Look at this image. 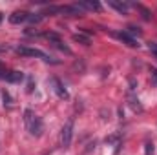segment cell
<instances>
[{"label":"cell","mask_w":157,"mask_h":155,"mask_svg":"<svg viewBox=\"0 0 157 155\" xmlns=\"http://www.w3.org/2000/svg\"><path fill=\"white\" fill-rule=\"evenodd\" d=\"M144 155H154V142H146L144 144Z\"/></svg>","instance_id":"15"},{"label":"cell","mask_w":157,"mask_h":155,"mask_svg":"<svg viewBox=\"0 0 157 155\" xmlns=\"http://www.w3.org/2000/svg\"><path fill=\"white\" fill-rule=\"evenodd\" d=\"M6 73H7V71H6V68H4V66L0 64V78H2V80L6 78Z\"/></svg>","instance_id":"20"},{"label":"cell","mask_w":157,"mask_h":155,"mask_svg":"<svg viewBox=\"0 0 157 155\" xmlns=\"http://www.w3.org/2000/svg\"><path fill=\"white\" fill-rule=\"evenodd\" d=\"M42 18H44L42 15H29V18H28V20H29V22H33V24H37V22L42 20Z\"/></svg>","instance_id":"16"},{"label":"cell","mask_w":157,"mask_h":155,"mask_svg":"<svg viewBox=\"0 0 157 155\" xmlns=\"http://www.w3.org/2000/svg\"><path fill=\"white\" fill-rule=\"evenodd\" d=\"M148 47H150V51L155 55V59H157V42H150V44H148Z\"/></svg>","instance_id":"18"},{"label":"cell","mask_w":157,"mask_h":155,"mask_svg":"<svg viewBox=\"0 0 157 155\" xmlns=\"http://www.w3.org/2000/svg\"><path fill=\"white\" fill-rule=\"evenodd\" d=\"M77 6L80 9H91V11H101L102 9V6L97 0H80V2H77Z\"/></svg>","instance_id":"6"},{"label":"cell","mask_w":157,"mask_h":155,"mask_svg":"<svg viewBox=\"0 0 157 155\" xmlns=\"http://www.w3.org/2000/svg\"><path fill=\"white\" fill-rule=\"evenodd\" d=\"M117 37L122 40L126 46H130V47H137V46H139V44H137V40L133 39V37H130L126 31H122V33H117Z\"/></svg>","instance_id":"9"},{"label":"cell","mask_w":157,"mask_h":155,"mask_svg":"<svg viewBox=\"0 0 157 155\" xmlns=\"http://www.w3.org/2000/svg\"><path fill=\"white\" fill-rule=\"evenodd\" d=\"M44 37L46 39H49L53 44L55 42H60V37H59V33H53V31H48V33H44Z\"/></svg>","instance_id":"13"},{"label":"cell","mask_w":157,"mask_h":155,"mask_svg":"<svg viewBox=\"0 0 157 155\" xmlns=\"http://www.w3.org/2000/svg\"><path fill=\"white\" fill-rule=\"evenodd\" d=\"M108 6H110V7H113V9H117L119 13H122V15H126V13H128V4H126V2L108 0Z\"/></svg>","instance_id":"8"},{"label":"cell","mask_w":157,"mask_h":155,"mask_svg":"<svg viewBox=\"0 0 157 155\" xmlns=\"http://www.w3.org/2000/svg\"><path fill=\"white\" fill-rule=\"evenodd\" d=\"M4 104H7V106L11 104V97H9V93H7V91H4Z\"/></svg>","instance_id":"19"},{"label":"cell","mask_w":157,"mask_h":155,"mask_svg":"<svg viewBox=\"0 0 157 155\" xmlns=\"http://www.w3.org/2000/svg\"><path fill=\"white\" fill-rule=\"evenodd\" d=\"M17 53L18 55H24V57H35V59H42L44 62H51V64H59V60H53L48 53H44L42 49L37 47H28V46H18L17 47Z\"/></svg>","instance_id":"2"},{"label":"cell","mask_w":157,"mask_h":155,"mask_svg":"<svg viewBox=\"0 0 157 155\" xmlns=\"http://www.w3.org/2000/svg\"><path fill=\"white\" fill-rule=\"evenodd\" d=\"M128 102H130V106H132V110H133V112H139V113L143 112V106H141L139 99H137V97H133V93H132V91L128 93Z\"/></svg>","instance_id":"10"},{"label":"cell","mask_w":157,"mask_h":155,"mask_svg":"<svg viewBox=\"0 0 157 155\" xmlns=\"http://www.w3.org/2000/svg\"><path fill=\"white\" fill-rule=\"evenodd\" d=\"M0 22H2V13H0Z\"/></svg>","instance_id":"21"},{"label":"cell","mask_w":157,"mask_h":155,"mask_svg":"<svg viewBox=\"0 0 157 155\" xmlns=\"http://www.w3.org/2000/svg\"><path fill=\"white\" fill-rule=\"evenodd\" d=\"M135 7H137L141 13H143V18H144V20H150V18H152V13H150V11L144 7V6H141V4H135Z\"/></svg>","instance_id":"12"},{"label":"cell","mask_w":157,"mask_h":155,"mask_svg":"<svg viewBox=\"0 0 157 155\" xmlns=\"http://www.w3.org/2000/svg\"><path fill=\"white\" fill-rule=\"evenodd\" d=\"M150 73H152V86L157 88V70H155V68H152V71H150Z\"/></svg>","instance_id":"17"},{"label":"cell","mask_w":157,"mask_h":155,"mask_svg":"<svg viewBox=\"0 0 157 155\" xmlns=\"http://www.w3.org/2000/svg\"><path fill=\"white\" fill-rule=\"evenodd\" d=\"M126 33H128L130 37H132V35L141 37V29H139V28H135V26H128V31H126Z\"/></svg>","instance_id":"14"},{"label":"cell","mask_w":157,"mask_h":155,"mask_svg":"<svg viewBox=\"0 0 157 155\" xmlns=\"http://www.w3.org/2000/svg\"><path fill=\"white\" fill-rule=\"evenodd\" d=\"M4 80H6V82H11V84L22 82V80H24V73H22V71H7Z\"/></svg>","instance_id":"7"},{"label":"cell","mask_w":157,"mask_h":155,"mask_svg":"<svg viewBox=\"0 0 157 155\" xmlns=\"http://www.w3.org/2000/svg\"><path fill=\"white\" fill-rule=\"evenodd\" d=\"M71 137H73V119H70V120L62 126V131H60V142H62L64 148H70Z\"/></svg>","instance_id":"3"},{"label":"cell","mask_w":157,"mask_h":155,"mask_svg":"<svg viewBox=\"0 0 157 155\" xmlns=\"http://www.w3.org/2000/svg\"><path fill=\"white\" fill-rule=\"evenodd\" d=\"M28 18H29V13H28V11H15V13L9 15V22H11V24H22V22H26Z\"/></svg>","instance_id":"5"},{"label":"cell","mask_w":157,"mask_h":155,"mask_svg":"<svg viewBox=\"0 0 157 155\" xmlns=\"http://www.w3.org/2000/svg\"><path fill=\"white\" fill-rule=\"evenodd\" d=\"M24 122H26L28 131H29L33 137H40V135H42V131H44V122H42V119L37 117L31 110H26V112H24Z\"/></svg>","instance_id":"1"},{"label":"cell","mask_w":157,"mask_h":155,"mask_svg":"<svg viewBox=\"0 0 157 155\" xmlns=\"http://www.w3.org/2000/svg\"><path fill=\"white\" fill-rule=\"evenodd\" d=\"M51 84H53V89H55V93H57V97H59V99H64V100H68V99H70V93L66 91V88L62 86V82H60L57 77L51 78Z\"/></svg>","instance_id":"4"},{"label":"cell","mask_w":157,"mask_h":155,"mask_svg":"<svg viewBox=\"0 0 157 155\" xmlns=\"http://www.w3.org/2000/svg\"><path fill=\"white\" fill-rule=\"evenodd\" d=\"M73 40H75V42H80V44H84V46H90V44H91L90 37H86V35H82V33H75V35H73Z\"/></svg>","instance_id":"11"}]
</instances>
